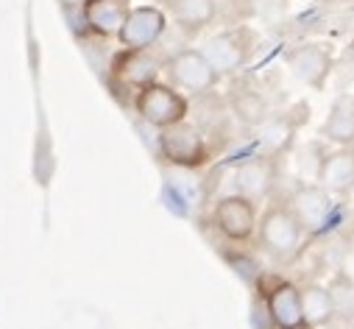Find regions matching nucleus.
I'll return each mask as SVG.
<instances>
[{
  "label": "nucleus",
  "instance_id": "obj_19",
  "mask_svg": "<svg viewBox=\"0 0 354 329\" xmlns=\"http://www.w3.org/2000/svg\"><path fill=\"white\" fill-rule=\"evenodd\" d=\"M293 131H296V126H293L290 118H274V120H268V126H265V131H262V142L268 145V151H271L268 156H274L282 148H288V142L293 140Z\"/></svg>",
  "mask_w": 354,
  "mask_h": 329
},
{
  "label": "nucleus",
  "instance_id": "obj_9",
  "mask_svg": "<svg viewBox=\"0 0 354 329\" xmlns=\"http://www.w3.org/2000/svg\"><path fill=\"white\" fill-rule=\"evenodd\" d=\"M159 70H162V62L151 50H126L123 48V53H118L112 62L115 84L134 90V93H140L142 87L159 81Z\"/></svg>",
  "mask_w": 354,
  "mask_h": 329
},
{
  "label": "nucleus",
  "instance_id": "obj_15",
  "mask_svg": "<svg viewBox=\"0 0 354 329\" xmlns=\"http://www.w3.org/2000/svg\"><path fill=\"white\" fill-rule=\"evenodd\" d=\"M218 0H167V12L173 23L190 37L209 28L218 17Z\"/></svg>",
  "mask_w": 354,
  "mask_h": 329
},
{
  "label": "nucleus",
  "instance_id": "obj_13",
  "mask_svg": "<svg viewBox=\"0 0 354 329\" xmlns=\"http://www.w3.org/2000/svg\"><path fill=\"white\" fill-rule=\"evenodd\" d=\"M293 215L301 220L304 232H318L329 223V215H332V196L321 187V185H304L299 187L293 196H290V204Z\"/></svg>",
  "mask_w": 354,
  "mask_h": 329
},
{
  "label": "nucleus",
  "instance_id": "obj_7",
  "mask_svg": "<svg viewBox=\"0 0 354 329\" xmlns=\"http://www.w3.org/2000/svg\"><path fill=\"white\" fill-rule=\"evenodd\" d=\"M165 31H167V15L156 6H140L131 9L118 39L126 50H151L165 37Z\"/></svg>",
  "mask_w": 354,
  "mask_h": 329
},
{
  "label": "nucleus",
  "instance_id": "obj_20",
  "mask_svg": "<svg viewBox=\"0 0 354 329\" xmlns=\"http://www.w3.org/2000/svg\"><path fill=\"white\" fill-rule=\"evenodd\" d=\"M288 9V0H248V15L262 20H277Z\"/></svg>",
  "mask_w": 354,
  "mask_h": 329
},
{
  "label": "nucleus",
  "instance_id": "obj_12",
  "mask_svg": "<svg viewBox=\"0 0 354 329\" xmlns=\"http://www.w3.org/2000/svg\"><path fill=\"white\" fill-rule=\"evenodd\" d=\"M274 185H277V159L274 156L248 159L234 171V193L254 204L268 198Z\"/></svg>",
  "mask_w": 354,
  "mask_h": 329
},
{
  "label": "nucleus",
  "instance_id": "obj_5",
  "mask_svg": "<svg viewBox=\"0 0 354 329\" xmlns=\"http://www.w3.org/2000/svg\"><path fill=\"white\" fill-rule=\"evenodd\" d=\"M159 153L165 162L176 168H201L209 162V145L201 134V129L185 123H176L170 129H162L159 134Z\"/></svg>",
  "mask_w": 354,
  "mask_h": 329
},
{
  "label": "nucleus",
  "instance_id": "obj_18",
  "mask_svg": "<svg viewBox=\"0 0 354 329\" xmlns=\"http://www.w3.org/2000/svg\"><path fill=\"white\" fill-rule=\"evenodd\" d=\"M229 104H232V112L245 126H262V123L271 120V106L257 90H234Z\"/></svg>",
  "mask_w": 354,
  "mask_h": 329
},
{
  "label": "nucleus",
  "instance_id": "obj_2",
  "mask_svg": "<svg viewBox=\"0 0 354 329\" xmlns=\"http://www.w3.org/2000/svg\"><path fill=\"white\" fill-rule=\"evenodd\" d=\"M134 109L137 115L153 126V129H170L176 123H185L190 115V101L185 98L182 90H176L173 84H162V81H153V84L142 87L134 95Z\"/></svg>",
  "mask_w": 354,
  "mask_h": 329
},
{
  "label": "nucleus",
  "instance_id": "obj_1",
  "mask_svg": "<svg viewBox=\"0 0 354 329\" xmlns=\"http://www.w3.org/2000/svg\"><path fill=\"white\" fill-rule=\"evenodd\" d=\"M304 234L307 232H304L301 220L285 204L265 209V215L259 218V226H257V237H259V245L265 249V254H271L279 263H290L301 252Z\"/></svg>",
  "mask_w": 354,
  "mask_h": 329
},
{
  "label": "nucleus",
  "instance_id": "obj_10",
  "mask_svg": "<svg viewBox=\"0 0 354 329\" xmlns=\"http://www.w3.org/2000/svg\"><path fill=\"white\" fill-rule=\"evenodd\" d=\"M332 64H335L332 50L326 45H318V42H304L288 53L290 73L301 81V84H307L313 90H324L326 78L332 73Z\"/></svg>",
  "mask_w": 354,
  "mask_h": 329
},
{
  "label": "nucleus",
  "instance_id": "obj_4",
  "mask_svg": "<svg viewBox=\"0 0 354 329\" xmlns=\"http://www.w3.org/2000/svg\"><path fill=\"white\" fill-rule=\"evenodd\" d=\"M165 73L170 78V84L176 90H185L193 95H207L215 90V84L221 81V73L212 67V62L196 50V48H185L176 50L167 62H165Z\"/></svg>",
  "mask_w": 354,
  "mask_h": 329
},
{
  "label": "nucleus",
  "instance_id": "obj_21",
  "mask_svg": "<svg viewBox=\"0 0 354 329\" xmlns=\"http://www.w3.org/2000/svg\"><path fill=\"white\" fill-rule=\"evenodd\" d=\"M165 3H167V0H165Z\"/></svg>",
  "mask_w": 354,
  "mask_h": 329
},
{
  "label": "nucleus",
  "instance_id": "obj_6",
  "mask_svg": "<svg viewBox=\"0 0 354 329\" xmlns=\"http://www.w3.org/2000/svg\"><path fill=\"white\" fill-rule=\"evenodd\" d=\"M212 223L215 229L232 240V243H245L257 234V226H259V218H257V204L243 198V196H226L215 204L212 209Z\"/></svg>",
  "mask_w": 354,
  "mask_h": 329
},
{
  "label": "nucleus",
  "instance_id": "obj_11",
  "mask_svg": "<svg viewBox=\"0 0 354 329\" xmlns=\"http://www.w3.org/2000/svg\"><path fill=\"white\" fill-rule=\"evenodd\" d=\"M129 15H131V0H84L81 3V20L86 31L101 39L118 37Z\"/></svg>",
  "mask_w": 354,
  "mask_h": 329
},
{
  "label": "nucleus",
  "instance_id": "obj_3",
  "mask_svg": "<svg viewBox=\"0 0 354 329\" xmlns=\"http://www.w3.org/2000/svg\"><path fill=\"white\" fill-rule=\"evenodd\" d=\"M254 50H257V34L248 26L226 28V31L209 37L201 48V53L212 62V67L221 75H232V73L243 70L251 62Z\"/></svg>",
  "mask_w": 354,
  "mask_h": 329
},
{
  "label": "nucleus",
  "instance_id": "obj_14",
  "mask_svg": "<svg viewBox=\"0 0 354 329\" xmlns=\"http://www.w3.org/2000/svg\"><path fill=\"white\" fill-rule=\"evenodd\" d=\"M318 185L329 196H348L354 190V145H337L318 168Z\"/></svg>",
  "mask_w": 354,
  "mask_h": 329
},
{
  "label": "nucleus",
  "instance_id": "obj_17",
  "mask_svg": "<svg viewBox=\"0 0 354 329\" xmlns=\"http://www.w3.org/2000/svg\"><path fill=\"white\" fill-rule=\"evenodd\" d=\"M301 307H304V318H307L310 329L324 326L335 315V296L324 285H304L301 288Z\"/></svg>",
  "mask_w": 354,
  "mask_h": 329
},
{
  "label": "nucleus",
  "instance_id": "obj_8",
  "mask_svg": "<svg viewBox=\"0 0 354 329\" xmlns=\"http://www.w3.org/2000/svg\"><path fill=\"white\" fill-rule=\"evenodd\" d=\"M265 310L277 329H310L301 307V288L293 282L274 279V285L265 290Z\"/></svg>",
  "mask_w": 354,
  "mask_h": 329
},
{
  "label": "nucleus",
  "instance_id": "obj_16",
  "mask_svg": "<svg viewBox=\"0 0 354 329\" xmlns=\"http://www.w3.org/2000/svg\"><path fill=\"white\" fill-rule=\"evenodd\" d=\"M321 134L335 145H354V95H343L332 104V112L321 126Z\"/></svg>",
  "mask_w": 354,
  "mask_h": 329
}]
</instances>
